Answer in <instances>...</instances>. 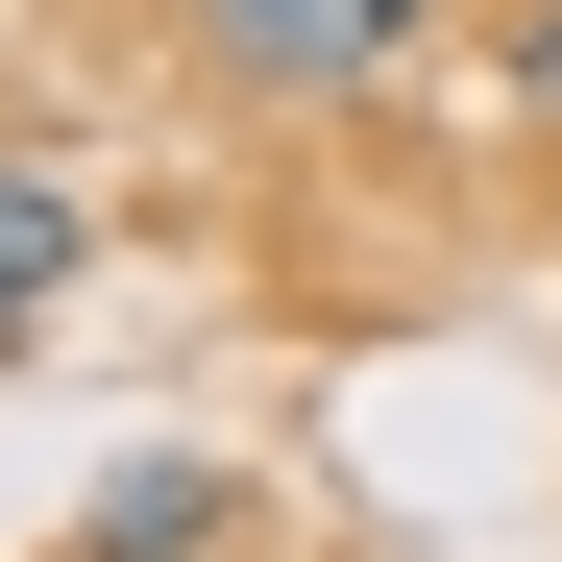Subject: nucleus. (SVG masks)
<instances>
[{"mask_svg":"<svg viewBox=\"0 0 562 562\" xmlns=\"http://www.w3.org/2000/svg\"><path fill=\"white\" fill-rule=\"evenodd\" d=\"M74 269H99V196H74V171H49V147H0V294H25V318H49V294H74Z\"/></svg>","mask_w":562,"mask_h":562,"instance_id":"obj_3","label":"nucleus"},{"mask_svg":"<svg viewBox=\"0 0 562 562\" xmlns=\"http://www.w3.org/2000/svg\"><path fill=\"white\" fill-rule=\"evenodd\" d=\"M74 538H99V562H221V538H245V464H221V440H123Z\"/></svg>","mask_w":562,"mask_h":562,"instance_id":"obj_2","label":"nucleus"},{"mask_svg":"<svg viewBox=\"0 0 562 562\" xmlns=\"http://www.w3.org/2000/svg\"><path fill=\"white\" fill-rule=\"evenodd\" d=\"M0 367H25V294H0Z\"/></svg>","mask_w":562,"mask_h":562,"instance_id":"obj_5","label":"nucleus"},{"mask_svg":"<svg viewBox=\"0 0 562 562\" xmlns=\"http://www.w3.org/2000/svg\"><path fill=\"white\" fill-rule=\"evenodd\" d=\"M74 562H99V538H74Z\"/></svg>","mask_w":562,"mask_h":562,"instance_id":"obj_6","label":"nucleus"},{"mask_svg":"<svg viewBox=\"0 0 562 562\" xmlns=\"http://www.w3.org/2000/svg\"><path fill=\"white\" fill-rule=\"evenodd\" d=\"M514 99H562V0H514Z\"/></svg>","mask_w":562,"mask_h":562,"instance_id":"obj_4","label":"nucleus"},{"mask_svg":"<svg viewBox=\"0 0 562 562\" xmlns=\"http://www.w3.org/2000/svg\"><path fill=\"white\" fill-rule=\"evenodd\" d=\"M416 25H440V0H171V49H196L221 74V99H392V74H416Z\"/></svg>","mask_w":562,"mask_h":562,"instance_id":"obj_1","label":"nucleus"}]
</instances>
